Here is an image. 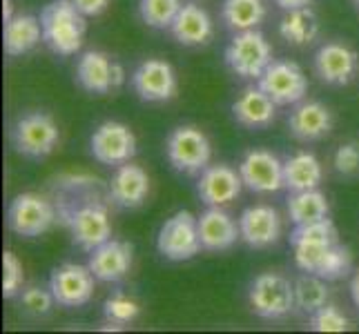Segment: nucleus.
<instances>
[{"label":"nucleus","mask_w":359,"mask_h":334,"mask_svg":"<svg viewBox=\"0 0 359 334\" xmlns=\"http://www.w3.org/2000/svg\"><path fill=\"white\" fill-rule=\"evenodd\" d=\"M43 43L58 56H72L83 47L85 36V16L72 0H54L43 14Z\"/></svg>","instance_id":"nucleus-1"},{"label":"nucleus","mask_w":359,"mask_h":334,"mask_svg":"<svg viewBox=\"0 0 359 334\" xmlns=\"http://www.w3.org/2000/svg\"><path fill=\"white\" fill-rule=\"evenodd\" d=\"M226 63L237 76L259 81L272 63V47L262 32H237L226 47Z\"/></svg>","instance_id":"nucleus-2"},{"label":"nucleus","mask_w":359,"mask_h":334,"mask_svg":"<svg viewBox=\"0 0 359 334\" xmlns=\"http://www.w3.org/2000/svg\"><path fill=\"white\" fill-rule=\"evenodd\" d=\"M170 165L183 174H201L210 165L212 150H210L208 136L192 125H181L172 130L165 143Z\"/></svg>","instance_id":"nucleus-3"},{"label":"nucleus","mask_w":359,"mask_h":334,"mask_svg":"<svg viewBox=\"0 0 359 334\" xmlns=\"http://www.w3.org/2000/svg\"><path fill=\"white\" fill-rule=\"evenodd\" d=\"M156 247L170 261H188L201 250L199 237V218H194L188 209L172 214L158 230Z\"/></svg>","instance_id":"nucleus-4"},{"label":"nucleus","mask_w":359,"mask_h":334,"mask_svg":"<svg viewBox=\"0 0 359 334\" xmlns=\"http://www.w3.org/2000/svg\"><path fill=\"white\" fill-rule=\"evenodd\" d=\"M58 125L49 114L43 111H34V114H25L16 120L14 130H11V141L18 154L27 158H45L54 152L58 145Z\"/></svg>","instance_id":"nucleus-5"},{"label":"nucleus","mask_w":359,"mask_h":334,"mask_svg":"<svg viewBox=\"0 0 359 334\" xmlns=\"http://www.w3.org/2000/svg\"><path fill=\"white\" fill-rule=\"evenodd\" d=\"M250 307L262 319H283L294 310V286L281 274H259L250 286Z\"/></svg>","instance_id":"nucleus-6"},{"label":"nucleus","mask_w":359,"mask_h":334,"mask_svg":"<svg viewBox=\"0 0 359 334\" xmlns=\"http://www.w3.org/2000/svg\"><path fill=\"white\" fill-rule=\"evenodd\" d=\"M56 221V209L41 194H20L11 201L7 209V225L11 232H16L18 237H41L49 232Z\"/></svg>","instance_id":"nucleus-7"},{"label":"nucleus","mask_w":359,"mask_h":334,"mask_svg":"<svg viewBox=\"0 0 359 334\" xmlns=\"http://www.w3.org/2000/svg\"><path fill=\"white\" fill-rule=\"evenodd\" d=\"M65 223L72 230L74 243H79L83 250L92 252L94 247L112 239V223H109V214L105 205L98 201L81 203L79 207L74 205L65 209Z\"/></svg>","instance_id":"nucleus-8"},{"label":"nucleus","mask_w":359,"mask_h":334,"mask_svg":"<svg viewBox=\"0 0 359 334\" xmlns=\"http://www.w3.org/2000/svg\"><path fill=\"white\" fill-rule=\"evenodd\" d=\"M259 88L277 105H294L304 101L308 92V78L304 69L292 60H272L264 76L259 78Z\"/></svg>","instance_id":"nucleus-9"},{"label":"nucleus","mask_w":359,"mask_h":334,"mask_svg":"<svg viewBox=\"0 0 359 334\" xmlns=\"http://www.w3.org/2000/svg\"><path fill=\"white\" fill-rule=\"evenodd\" d=\"M94 272L90 265L79 263H63L52 272L49 279V290L54 299L63 307H81L88 305L94 296Z\"/></svg>","instance_id":"nucleus-10"},{"label":"nucleus","mask_w":359,"mask_h":334,"mask_svg":"<svg viewBox=\"0 0 359 334\" xmlns=\"http://www.w3.org/2000/svg\"><path fill=\"white\" fill-rule=\"evenodd\" d=\"M92 154L103 165H123L130 163L136 154V136L134 132L116 120L101 123L92 134Z\"/></svg>","instance_id":"nucleus-11"},{"label":"nucleus","mask_w":359,"mask_h":334,"mask_svg":"<svg viewBox=\"0 0 359 334\" xmlns=\"http://www.w3.org/2000/svg\"><path fill=\"white\" fill-rule=\"evenodd\" d=\"M76 81L81 83V88L85 92L103 96L121 88L123 81H126V71H123V67L114 63L107 54L92 49V52H85L79 58Z\"/></svg>","instance_id":"nucleus-12"},{"label":"nucleus","mask_w":359,"mask_h":334,"mask_svg":"<svg viewBox=\"0 0 359 334\" xmlns=\"http://www.w3.org/2000/svg\"><path fill=\"white\" fill-rule=\"evenodd\" d=\"M239 174L248 190L257 194H275L283 183V163L268 150H250L239 163Z\"/></svg>","instance_id":"nucleus-13"},{"label":"nucleus","mask_w":359,"mask_h":334,"mask_svg":"<svg viewBox=\"0 0 359 334\" xmlns=\"http://www.w3.org/2000/svg\"><path fill=\"white\" fill-rule=\"evenodd\" d=\"M132 88L141 101L163 103L177 94V74L165 60H143L132 74Z\"/></svg>","instance_id":"nucleus-14"},{"label":"nucleus","mask_w":359,"mask_h":334,"mask_svg":"<svg viewBox=\"0 0 359 334\" xmlns=\"http://www.w3.org/2000/svg\"><path fill=\"white\" fill-rule=\"evenodd\" d=\"M315 71L328 85H348L359 71V56L348 45L326 43L315 54Z\"/></svg>","instance_id":"nucleus-15"},{"label":"nucleus","mask_w":359,"mask_h":334,"mask_svg":"<svg viewBox=\"0 0 359 334\" xmlns=\"http://www.w3.org/2000/svg\"><path fill=\"white\" fill-rule=\"evenodd\" d=\"M241 241L255 250L272 247L281 237V218L275 207L270 205H252L245 207L239 216Z\"/></svg>","instance_id":"nucleus-16"},{"label":"nucleus","mask_w":359,"mask_h":334,"mask_svg":"<svg viewBox=\"0 0 359 334\" xmlns=\"http://www.w3.org/2000/svg\"><path fill=\"white\" fill-rule=\"evenodd\" d=\"M243 179L237 169L228 165H208L199 183H196V192H199L201 201L210 207H224L232 201H237L241 194Z\"/></svg>","instance_id":"nucleus-17"},{"label":"nucleus","mask_w":359,"mask_h":334,"mask_svg":"<svg viewBox=\"0 0 359 334\" xmlns=\"http://www.w3.org/2000/svg\"><path fill=\"white\" fill-rule=\"evenodd\" d=\"M88 265L94 272L96 281L116 283L126 279L132 267V245L126 241L107 239L92 250Z\"/></svg>","instance_id":"nucleus-18"},{"label":"nucleus","mask_w":359,"mask_h":334,"mask_svg":"<svg viewBox=\"0 0 359 334\" xmlns=\"http://www.w3.org/2000/svg\"><path fill=\"white\" fill-rule=\"evenodd\" d=\"M288 127L294 139L304 143H313L324 139L332 130V111L317 101L299 103L288 116Z\"/></svg>","instance_id":"nucleus-19"},{"label":"nucleus","mask_w":359,"mask_h":334,"mask_svg":"<svg viewBox=\"0 0 359 334\" xmlns=\"http://www.w3.org/2000/svg\"><path fill=\"white\" fill-rule=\"evenodd\" d=\"M199 237L203 250L210 252H224L241 239L239 223L234 221L226 209L208 207L199 216Z\"/></svg>","instance_id":"nucleus-20"},{"label":"nucleus","mask_w":359,"mask_h":334,"mask_svg":"<svg viewBox=\"0 0 359 334\" xmlns=\"http://www.w3.org/2000/svg\"><path fill=\"white\" fill-rule=\"evenodd\" d=\"M150 194V176L139 165L123 163L109 181V196L118 207H139Z\"/></svg>","instance_id":"nucleus-21"},{"label":"nucleus","mask_w":359,"mask_h":334,"mask_svg":"<svg viewBox=\"0 0 359 334\" xmlns=\"http://www.w3.org/2000/svg\"><path fill=\"white\" fill-rule=\"evenodd\" d=\"M277 114V103L259 88H248L241 92V96L232 103V116L243 127L262 130L272 125Z\"/></svg>","instance_id":"nucleus-22"},{"label":"nucleus","mask_w":359,"mask_h":334,"mask_svg":"<svg viewBox=\"0 0 359 334\" xmlns=\"http://www.w3.org/2000/svg\"><path fill=\"white\" fill-rule=\"evenodd\" d=\"M172 36L185 47L205 45L212 39V18L208 16V11L194 3H185L172 22Z\"/></svg>","instance_id":"nucleus-23"},{"label":"nucleus","mask_w":359,"mask_h":334,"mask_svg":"<svg viewBox=\"0 0 359 334\" xmlns=\"http://www.w3.org/2000/svg\"><path fill=\"white\" fill-rule=\"evenodd\" d=\"M43 41V25L36 16L18 14L5 22L3 45L9 56L29 54L32 49Z\"/></svg>","instance_id":"nucleus-24"},{"label":"nucleus","mask_w":359,"mask_h":334,"mask_svg":"<svg viewBox=\"0 0 359 334\" xmlns=\"http://www.w3.org/2000/svg\"><path fill=\"white\" fill-rule=\"evenodd\" d=\"M324 179V169L315 154L299 152L283 160V183L290 192L317 190Z\"/></svg>","instance_id":"nucleus-25"},{"label":"nucleus","mask_w":359,"mask_h":334,"mask_svg":"<svg viewBox=\"0 0 359 334\" xmlns=\"http://www.w3.org/2000/svg\"><path fill=\"white\" fill-rule=\"evenodd\" d=\"M279 34L281 39L294 45V47H306L311 45L317 34H319V20L317 14L311 7H297L288 9V14L279 22Z\"/></svg>","instance_id":"nucleus-26"},{"label":"nucleus","mask_w":359,"mask_h":334,"mask_svg":"<svg viewBox=\"0 0 359 334\" xmlns=\"http://www.w3.org/2000/svg\"><path fill=\"white\" fill-rule=\"evenodd\" d=\"M328 199L319 190L290 192L288 199V216L294 225H306L321 218H328Z\"/></svg>","instance_id":"nucleus-27"},{"label":"nucleus","mask_w":359,"mask_h":334,"mask_svg":"<svg viewBox=\"0 0 359 334\" xmlns=\"http://www.w3.org/2000/svg\"><path fill=\"white\" fill-rule=\"evenodd\" d=\"M266 18L264 0H226L224 22L232 32L257 29Z\"/></svg>","instance_id":"nucleus-28"},{"label":"nucleus","mask_w":359,"mask_h":334,"mask_svg":"<svg viewBox=\"0 0 359 334\" xmlns=\"http://www.w3.org/2000/svg\"><path fill=\"white\" fill-rule=\"evenodd\" d=\"M328 281L317 274H306L297 279L294 283V305L304 314H315L324 305H328Z\"/></svg>","instance_id":"nucleus-29"},{"label":"nucleus","mask_w":359,"mask_h":334,"mask_svg":"<svg viewBox=\"0 0 359 334\" xmlns=\"http://www.w3.org/2000/svg\"><path fill=\"white\" fill-rule=\"evenodd\" d=\"M339 243V234L330 218H321L306 225H294L290 234V245H335Z\"/></svg>","instance_id":"nucleus-30"},{"label":"nucleus","mask_w":359,"mask_h":334,"mask_svg":"<svg viewBox=\"0 0 359 334\" xmlns=\"http://www.w3.org/2000/svg\"><path fill=\"white\" fill-rule=\"evenodd\" d=\"M353 270V256L348 247H344L341 243L330 245L328 250L321 256V261L317 263V270L313 274L326 279V281H339L344 277H348ZM311 274V272H308Z\"/></svg>","instance_id":"nucleus-31"},{"label":"nucleus","mask_w":359,"mask_h":334,"mask_svg":"<svg viewBox=\"0 0 359 334\" xmlns=\"http://www.w3.org/2000/svg\"><path fill=\"white\" fill-rule=\"evenodd\" d=\"M181 7H183L181 0H141L139 14L147 27L168 29L172 27V22H175Z\"/></svg>","instance_id":"nucleus-32"},{"label":"nucleus","mask_w":359,"mask_h":334,"mask_svg":"<svg viewBox=\"0 0 359 334\" xmlns=\"http://www.w3.org/2000/svg\"><path fill=\"white\" fill-rule=\"evenodd\" d=\"M103 312H105L107 323L114 326L118 330L123 326L132 323V321L139 316L141 307H139V303H136L134 299H130V296H126V294H114V296H109V299L105 301Z\"/></svg>","instance_id":"nucleus-33"},{"label":"nucleus","mask_w":359,"mask_h":334,"mask_svg":"<svg viewBox=\"0 0 359 334\" xmlns=\"http://www.w3.org/2000/svg\"><path fill=\"white\" fill-rule=\"evenodd\" d=\"M22 263L18 261V256L7 250L3 254V296L5 299H14L22 288Z\"/></svg>","instance_id":"nucleus-34"},{"label":"nucleus","mask_w":359,"mask_h":334,"mask_svg":"<svg viewBox=\"0 0 359 334\" xmlns=\"http://www.w3.org/2000/svg\"><path fill=\"white\" fill-rule=\"evenodd\" d=\"M348 328L351 321L335 305H324L321 310L311 314V330L315 332H346Z\"/></svg>","instance_id":"nucleus-35"},{"label":"nucleus","mask_w":359,"mask_h":334,"mask_svg":"<svg viewBox=\"0 0 359 334\" xmlns=\"http://www.w3.org/2000/svg\"><path fill=\"white\" fill-rule=\"evenodd\" d=\"M22 307L25 312H29L34 316H45L52 310V305L56 303L52 290H43V288H27L22 292Z\"/></svg>","instance_id":"nucleus-36"},{"label":"nucleus","mask_w":359,"mask_h":334,"mask_svg":"<svg viewBox=\"0 0 359 334\" xmlns=\"http://www.w3.org/2000/svg\"><path fill=\"white\" fill-rule=\"evenodd\" d=\"M335 169L341 176H355L359 172V145L357 143H344L335 152Z\"/></svg>","instance_id":"nucleus-37"},{"label":"nucleus","mask_w":359,"mask_h":334,"mask_svg":"<svg viewBox=\"0 0 359 334\" xmlns=\"http://www.w3.org/2000/svg\"><path fill=\"white\" fill-rule=\"evenodd\" d=\"M72 3L79 7L83 16H98L107 9L109 0H72Z\"/></svg>","instance_id":"nucleus-38"},{"label":"nucleus","mask_w":359,"mask_h":334,"mask_svg":"<svg viewBox=\"0 0 359 334\" xmlns=\"http://www.w3.org/2000/svg\"><path fill=\"white\" fill-rule=\"evenodd\" d=\"M275 3L281 7V9H297V7H306L308 3H311V0H275Z\"/></svg>","instance_id":"nucleus-39"},{"label":"nucleus","mask_w":359,"mask_h":334,"mask_svg":"<svg viewBox=\"0 0 359 334\" xmlns=\"http://www.w3.org/2000/svg\"><path fill=\"white\" fill-rule=\"evenodd\" d=\"M351 296H353V301H355V305L359 307V272L353 277V281H351Z\"/></svg>","instance_id":"nucleus-40"},{"label":"nucleus","mask_w":359,"mask_h":334,"mask_svg":"<svg viewBox=\"0 0 359 334\" xmlns=\"http://www.w3.org/2000/svg\"><path fill=\"white\" fill-rule=\"evenodd\" d=\"M3 18H5V22L14 18V11H11V0H3Z\"/></svg>","instance_id":"nucleus-41"},{"label":"nucleus","mask_w":359,"mask_h":334,"mask_svg":"<svg viewBox=\"0 0 359 334\" xmlns=\"http://www.w3.org/2000/svg\"><path fill=\"white\" fill-rule=\"evenodd\" d=\"M353 3H355V5H357V9H359V0H353Z\"/></svg>","instance_id":"nucleus-42"}]
</instances>
